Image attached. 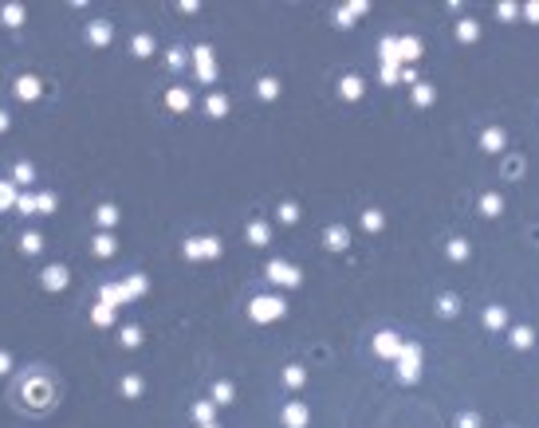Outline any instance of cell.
I'll return each mask as SVG.
<instances>
[{"mask_svg":"<svg viewBox=\"0 0 539 428\" xmlns=\"http://www.w3.org/2000/svg\"><path fill=\"white\" fill-rule=\"evenodd\" d=\"M71 283V271L63 268V263H51V268H39V287L44 291H63Z\"/></svg>","mask_w":539,"mask_h":428,"instance_id":"cell-8","label":"cell"},{"mask_svg":"<svg viewBox=\"0 0 539 428\" xmlns=\"http://www.w3.org/2000/svg\"><path fill=\"white\" fill-rule=\"evenodd\" d=\"M382 224H386V221H382V212H378V208H370L366 216H362V228H366V232H378Z\"/></svg>","mask_w":539,"mask_h":428,"instance_id":"cell-39","label":"cell"},{"mask_svg":"<svg viewBox=\"0 0 539 428\" xmlns=\"http://www.w3.org/2000/svg\"><path fill=\"white\" fill-rule=\"evenodd\" d=\"M20 196H16V189L8 181H0V208H8V205H16Z\"/></svg>","mask_w":539,"mask_h":428,"instance_id":"cell-43","label":"cell"},{"mask_svg":"<svg viewBox=\"0 0 539 428\" xmlns=\"http://www.w3.org/2000/svg\"><path fill=\"white\" fill-rule=\"evenodd\" d=\"M429 102H433V86L414 83V106H429Z\"/></svg>","mask_w":539,"mask_h":428,"instance_id":"cell-36","label":"cell"},{"mask_svg":"<svg viewBox=\"0 0 539 428\" xmlns=\"http://www.w3.org/2000/svg\"><path fill=\"white\" fill-rule=\"evenodd\" d=\"M480 212H484V216H500V196L484 193V196H480Z\"/></svg>","mask_w":539,"mask_h":428,"instance_id":"cell-34","label":"cell"},{"mask_svg":"<svg viewBox=\"0 0 539 428\" xmlns=\"http://www.w3.org/2000/svg\"><path fill=\"white\" fill-rule=\"evenodd\" d=\"M398 55H402V63L417 59V55H421V39H414V36H405V39H398Z\"/></svg>","mask_w":539,"mask_h":428,"instance_id":"cell-25","label":"cell"},{"mask_svg":"<svg viewBox=\"0 0 539 428\" xmlns=\"http://www.w3.org/2000/svg\"><path fill=\"white\" fill-rule=\"evenodd\" d=\"M457 36L465 39V44H472V39H477V36H480V28H477V24H472V20H461V28H457Z\"/></svg>","mask_w":539,"mask_h":428,"instance_id":"cell-40","label":"cell"},{"mask_svg":"<svg viewBox=\"0 0 539 428\" xmlns=\"http://www.w3.org/2000/svg\"><path fill=\"white\" fill-rule=\"evenodd\" d=\"M12 181L16 185H32V181H36V165H32V161H16V165H12Z\"/></svg>","mask_w":539,"mask_h":428,"instance_id":"cell-23","label":"cell"},{"mask_svg":"<svg viewBox=\"0 0 539 428\" xmlns=\"http://www.w3.org/2000/svg\"><path fill=\"white\" fill-rule=\"evenodd\" d=\"M303 381H307V369L303 366H288L283 369V385H288V389H303Z\"/></svg>","mask_w":539,"mask_h":428,"instance_id":"cell-24","label":"cell"},{"mask_svg":"<svg viewBox=\"0 0 539 428\" xmlns=\"http://www.w3.org/2000/svg\"><path fill=\"white\" fill-rule=\"evenodd\" d=\"M193 420H197V428H205V425H217V404L213 401H193Z\"/></svg>","mask_w":539,"mask_h":428,"instance_id":"cell-14","label":"cell"},{"mask_svg":"<svg viewBox=\"0 0 539 428\" xmlns=\"http://www.w3.org/2000/svg\"><path fill=\"white\" fill-rule=\"evenodd\" d=\"M461 303H457V295H441V315H457Z\"/></svg>","mask_w":539,"mask_h":428,"instance_id":"cell-46","label":"cell"},{"mask_svg":"<svg viewBox=\"0 0 539 428\" xmlns=\"http://www.w3.org/2000/svg\"><path fill=\"white\" fill-rule=\"evenodd\" d=\"M51 401H55V385H51L39 369H28L24 381H20V389H16V404H20L24 413H44Z\"/></svg>","mask_w":539,"mask_h":428,"instance_id":"cell-1","label":"cell"},{"mask_svg":"<svg viewBox=\"0 0 539 428\" xmlns=\"http://www.w3.org/2000/svg\"><path fill=\"white\" fill-rule=\"evenodd\" d=\"M91 252H95V256H103V259H111L114 252H118V240H114L111 232H98L95 240H91Z\"/></svg>","mask_w":539,"mask_h":428,"instance_id":"cell-16","label":"cell"},{"mask_svg":"<svg viewBox=\"0 0 539 428\" xmlns=\"http://www.w3.org/2000/svg\"><path fill=\"white\" fill-rule=\"evenodd\" d=\"M398 378L405 381V385H414L417 378H421V346H414V342H405L402 346V354H398Z\"/></svg>","mask_w":539,"mask_h":428,"instance_id":"cell-2","label":"cell"},{"mask_svg":"<svg viewBox=\"0 0 539 428\" xmlns=\"http://www.w3.org/2000/svg\"><path fill=\"white\" fill-rule=\"evenodd\" d=\"M236 385L233 381H213V404H233Z\"/></svg>","mask_w":539,"mask_h":428,"instance_id":"cell-21","label":"cell"},{"mask_svg":"<svg viewBox=\"0 0 539 428\" xmlns=\"http://www.w3.org/2000/svg\"><path fill=\"white\" fill-rule=\"evenodd\" d=\"M24 8H20V4H4V8H0V24L4 28H24Z\"/></svg>","mask_w":539,"mask_h":428,"instance_id":"cell-20","label":"cell"},{"mask_svg":"<svg viewBox=\"0 0 539 428\" xmlns=\"http://www.w3.org/2000/svg\"><path fill=\"white\" fill-rule=\"evenodd\" d=\"M205 114H209V118H224V114H229V98H224V95H209Z\"/></svg>","mask_w":539,"mask_h":428,"instance_id":"cell-27","label":"cell"},{"mask_svg":"<svg viewBox=\"0 0 539 428\" xmlns=\"http://www.w3.org/2000/svg\"><path fill=\"white\" fill-rule=\"evenodd\" d=\"M91 322H95V326H111V322H114V306L98 303L95 310H91Z\"/></svg>","mask_w":539,"mask_h":428,"instance_id":"cell-29","label":"cell"},{"mask_svg":"<svg viewBox=\"0 0 539 428\" xmlns=\"http://www.w3.org/2000/svg\"><path fill=\"white\" fill-rule=\"evenodd\" d=\"M221 256V240L217 236H197V240H185V259H217Z\"/></svg>","mask_w":539,"mask_h":428,"instance_id":"cell-4","label":"cell"},{"mask_svg":"<svg viewBox=\"0 0 539 428\" xmlns=\"http://www.w3.org/2000/svg\"><path fill=\"white\" fill-rule=\"evenodd\" d=\"M445 252H449V259H457V263H461V259L468 256V244H465V240H449V248H445Z\"/></svg>","mask_w":539,"mask_h":428,"instance_id":"cell-41","label":"cell"},{"mask_svg":"<svg viewBox=\"0 0 539 428\" xmlns=\"http://www.w3.org/2000/svg\"><path fill=\"white\" fill-rule=\"evenodd\" d=\"M36 212H44V216H48V212H55V196H51V193H39L36 196Z\"/></svg>","mask_w":539,"mask_h":428,"instance_id":"cell-44","label":"cell"},{"mask_svg":"<svg viewBox=\"0 0 539 428\" xmlns=\"http://www.w3.org/2000/svg\"><path fill=\"white\" fill-rule=\"evenodd\" d=\"M256 95L264 98V102H272V98L280 95V83H276V79L268 75V79H260V83H256Z\"/></svg>","mask_w":539,"mask_h":428,"instance_id":"cell-31","label":"cell"},{"mask_svg":"<svg viewBox=\"0 0 539 428\" xmlns=\"http://www.w3.org/2000/svg\"><path fill=\"white\" fill-rule=\"evenodd\" d=\"M20 252H24V256H39V252H44V236H39V232H24V236H20Z\"/></svg>","mask_w":539,"mask_h":428,"instance_id":"cell-26","label":"cell"},{"mask_svg":"<svg viewBox=\"0 0 539 428\" xmlns=\"http://www.w3.org/2000/svg\"><path fill=\"white\" fill-rule=\"evenodd\" d=\"M358 12H366V4H346L343 12H339V28L355 24V20H358Z\"/></svg>","mask_w":539,"mask_h":428,"instance_id":"cell-35","label":"cell"},{"mask_svg":"<svg viewBox=\"0 0 539 428\" xmlns=\"http://www.w3.org/2000/svg\"><path fill=\"white\" fill-rule=\"evenodd\" d=\"M339 91H343V98H346V102H358L366 86H362V79H358V75H343V83H339Z\"/></svg>","mask_w":539,"mask_h":428,"instance_id":"cell-19","label":"cell"},{"mask_svg":"<svg viewBox=\"0 0 539 428\" xmlns=\"http://www.w3.org/2000/svg\"><path fill=\"white\" fill-rule=\"evenodd\" d=\"M268 279L280 283V287H299V283H303V271L295 268V263H288V259H272V263H268Z\"/></svg>","mask_w":539,"mask_h":428,"instance_id":"cell-5","label":"cell"},{"mask_svg":"<svg viewBox=\"0 0 539 428\" xmlns=\"http://www.w3.org/2000/svg\"><path fill=\"white\" fill-rule=\"evenodd\" d=\"M484 322H488L492 331H504V322H508V315H504V306H488V310H484Z\"/></svg>","mask_w":539,"mask_h":428,"instance_id":"cell-32","label":"cell"},{"mask_svg":"<svg viewBox=\"0 0 539 428\" xmlns=\"http://www.w3.org/2000/svg\"><path fill=\"white\" fill-rule=\"evenodd\" d=\"M4 373H12V354H8V350H0V378H4Z\"/></svg>","mask_w":539,"mask_h":428,"instance_id":"cell-47","label":"cell"},{"mask_svg":"<svg viewBox=\"0 0 539 428\" xmlns=\"http://www.w3.org/2000/svg\"><path fill=\"white\" fill-rule=\"evenodd\" d=\"M95 221H98V228H111V224H118V208H114V205H98L95 208Z\"/></svg>","mask_w":539,"mask_h":428,"instance_id":"cell-28","label":"cell"},{"mask_svg":"<svg viewBox=\"0 0 539 428\" xmlns=\"http://www.w3.org/2000/svg\"><path fill=\"white\" fill-rule=\"evenodd\" d=\"M283 428H307V420H311V409H307L303 401H288L280 413Z\"/></svg>","mask_w":539,"mask_h":428,"instance_id":"cell-10","label":"cell"},{"mask_svg":"<svg viewBox=\"0 0 539 428\" xmlns=\"http://www.w3.org/2000/svg\"><path fill=\"white\" fill-rule=\"evenodd\" d=\"M280 221L283 224H295V221H299V205H295V201H283V205H280Z\"/></svg>","mask_w":539,"mask_h":428,"instance_id":"cell-37","label":"cell"},{"mask_svg":"<svg viewBox=\"0 0 539 428\" xmlns=\"http://www.w3.org/2000/svg\"><path fill=\"white\" fill-rule=\"evenodd\" d=\"M323 244L331 248V252H346V248H351V232H346L343 224H331V228L323 232Z\"/></svg>","mask_w":539,"mask_h":428,"instance_id":"cell-13","label":"cell"},{"mask_svg":"<svg viewBox=\"0 0 539 428\" xmlns=\"http://www.w3.org/2000/svg\"><path fill=\"white\" fill-rule=\"evenodd\" d=\"M118 389H123L126 401H138V397H142V389H146V381L138 378V373H126V378L118 381Z\"/></svg>","mask_w":539,"mask_h":428,"instance_id":"cell-17","label":"cell"},{"mask_svg":"<svg viewBox=\"0 0 539 428\" xmlns=\"http://www.w3.org/2000/svg\"><path fill=\"white\" fill-rule=\"evenodd\" d=\"M193 71L201 83H217V59H213V48H193Z\"/></svg>","mask_w":539,"mask_h":428,"instance_id":"cell-6","label":"cell"},{"mask_svg":"<svg viewBox=\"0 0 539 428\" xmlns=\"http://www.w3.org/2000/svg\"><path fill=\"white\" fill-rule=\"evenodd\" d=\"M189 106H193V95H189V86H170V91H166V111L185 114Z\"/></svg>","mask_w":539,"mask_h":428,"instance_id":"cell-11","label":"cell"},{"mask_svg":"<svg viewBox=\"0 0 539 428\" xmlns=\"http://www.w3.org/2000/svg\"><path fill=\"white\" fill-rule=\"evenodd\" d=\"M531 342H536V334L527 331V326H515V331H512V346H515V350H527Z\"/></svg>","mask_w":539,"mask_h":428,"instance_id":"cell-33","label":"cell"},{"mask_svg":"<svg viewBox=\"0 0 539 428\" xmlns=\"http://www.w3.org/2000/svg\"><path fill=\"white\" fill-rule=\"evenodd\" d=\"M8 130H12V114L0 111V134H8Z\"/></svg>","mask_w":539,"mask_h":428,"instance_id":"cell-49","label":"cell"},{"mask_svg":"<svg viewBox=\"0 0 539 428\" xmlns=\"http://www.w3.org/2000/svg\"><path fill=\"white\" fill-rule=\"evenodd\" d=\"M283 310H288V303H283V299H276V295H260V299H252V306H248V315L256 318V322L283 318Z\"/></svg>","mask_w":539,"mask_h":428,"instance_id":"cell-3","label":"cell"},{"mask_svg":"<svg viewBox=\"0 0 539 428\" xmlns=\"http://www.w3.org/2000/svg\"><path fill=\"white\" fill-rule=\"evenodd\" d=\"M87 39H91V48H107L114 39V28L107 24V20H91V24H87Z\"/></svg>","mask_w":539,"mask_h":428,"instance_id":"cell-12","label":"cell"},{"mask_svg":"<svg viewBox=\"0 0 539 428\" xmlns=\"http://www.w3.org/2000/svg\"><path fill=\"white\" fill-rule=\"evenodd\" d=\"M130 55H138V59H150V55H154V36H146V32L130 36Z\"/></svg>","mask_w":539,"mask_h":428,"instance_id":"cell-18","label":"cell"},{"mask_svg":"<svg viewBox=\"0 0 539 428\" xmlns=\"http://www.w3.org/2000/svg\"><path fill=\"white\" fill-rule=\"evenodd\" d=\"M166 63H170V71H182V67H185V51L170 48V51H166Z\"/></svg>","mask_w":539,"mask_h":428,"instance_id":"cell-42","label":"cell"},{"mask_svg":"<svg viewBox=\"0 0 539 428\" xmlns=\"http://www.w3.org/2000/svg\"><path fill=\"white\" fill-rule=\"evenodd\" d=\"M515 12H520L515 4H500V20H515Z\"/></svg>","mask_w":539,"mask_h":428,"instance_id":"cell-50","label":"cell"},{"mask_svg":"<svg viewBox=\"0 0 539 428\" xmlns=\"http://www.w3.org/2000/svg\"><path fill=\"white\" fill-rule=\"evenodd\" d=\"M12 91L20 102H36L39 95H44V83H39V75H16L12 79Z\"/></svg>","mask_w":539,"mask_h":428,"instance_id":"cell-9","label":"cell"},{"mask_svg":"<svg viewBox=\"0 0 539 428\" xmlns=\"http://www.w3.org/2000/svg\"><path fill=\"white\" fill-rule=\"evenodd\" d=\"M524 12H527V20H531V24H539V4H536V0H531V4H524Z\"/></svg>","mask_w":539,"mask_h":428,"instance_id":"cell-48","label":"cell"},{"mask_svg":"<svg viewBox=\"0 0 539 428\" xmlns=\"http://www.w3.org/2000/svg\"><path fill=\"white\" fill-rule=\"evenodd\" d=\"M126 291H130V299H138V295H146V287H150V279L146 275H126Z\"/></svg>","mask_w":539,"mask_h":428,"instance_id":"cell-30","label":"cell"},{"mask_svg":"<svg viewBox=\"0 0 539 428\" xmlns=\"http://www.w3.org/2000/svg\"><path fill=\"white\" fill-rule=\"evenodd\" d=\"M248 244H252V248H268L272 244V228L264 221H248Z\"/></svg>","mask_w":539,"mask_h":428,"instance_id":"cell-15","label":"cell"},{"mask_svg":"<svg viewBox=\"0 0 539 428\" xmlns=\"http://www.w3.org/2000/svg\"><path fill=\"white\" fill-rule=\"evenodd\" d=\"M142 342V331L138 326H123V346H138Z\"/></svg>","mask_w":539,"mask_h":428,"instance_id":"cell-45","label":"cell"},{"mask_svg":"<svg viewBox=\"0 0 539 428\" xmlns=\"http://www.w3.org/2000/svg\"><path fill=\"white\" fill-rule=\"evenodd\" d=\"M205 428H221V425H205Z\"/></svg>","mask_w":539,"mask_h":428,"instance_id":"cell-51","label":"cell"},{"mask_svg":"<svg viewBox=\"0 0 539 428\" xmlns=\"http://www.w3.org/2000/svg\"><path fill=\"white\" fill-rule=\"evenodd\" d=\"M457 428H484V420H480V413H472V409H468V413L457 416Z\"/></svg>","mask_w":539,"mask_h":428,"instance_id":"cell-38","label":"cell"},{"mask_svg":"<svg viewBox=\"0 0 539 428\" xmlns=\"http://www.w3.org/2000/svg\"><path fill=\"white\" fill-rule=\"evenodd\" d=\"M402 346H405V342H402V338H398L394 331H378V334H374V354L386 357V362H398Z\"/></svg>","mask_w":539,"mask_h":428,"instance_id":"cell-7","label":"cell"},{"mask_svg":"<svg viewBox=\"0 0 539 428\" xmlns=\"http://www.w3.org/2000/svg\"><path fill=\"white\" fill-rule=\"evenodd\" d=\"M480 149H488V153L504 149V130H500V126H492V130H484V134H480Z\"/></svg>","mask_w":539,"mask_h":428,"instance_id":"cell-22","label":"cell"}]
</instances>
